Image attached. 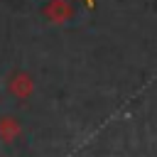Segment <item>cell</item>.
<instances>
[{
    "label": "cell",
    "instance_id": "3",
    "mask_svg": "<svg viewBox=\"0 0 157 157\" xmlns=\"http://www.w3.org/2000/svg\"><path fill=\"white\" fill-rule=\"evenodd\" d=\"M20 135V123L17 118H0V140L2 142H12Z\"/></svg>",
    "mask_w": 157,
    "mask_h": 157
},
{
    "label": "cell",
    "instance_id": "2",
    "mask_svg": "<svg viewBox=\"0 0 157 157\" xmlns=\"http://www.w3.org/2000/svg\"><path fill=\"white\" fill-rule=\"evenodd\" d=\"M44 15L49 22L54 25H64L69 17H71V5L66 0H49V5L44 7Z\"/></svg>",
    "mask_w": 157,
    "mask_h": 157
},
{
    "label": "cell",
    "instance_id": "1",
    "mask_svg": "<svg viewBox=\"0 0 157 157\" xmlns=\"http://www.w3.org/2000/svg\"><path fill=\"white\" fill-rule=\"evenodd\" d=\"M10 93L15 96V98H20V101H25V98H29L32 96V91H34V81H32V76L29 74H25V71H17L12 78H10Z\"/></svg>",
    "mask_w": 157,
    "mask_h": 157
}]
</instances>
